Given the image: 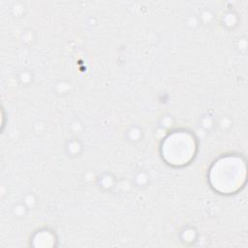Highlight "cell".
<instances>
[{
	"label": "cell",
	"instance_id": "6da1fadb",
	"mask_svg": "<svg viewBox=\"0 0 248 248\" xmlns=\"http://www.w3.org/2000/svg\"><path fill=\"white\" fill-rule=\"evenodd\" d=\"M244 173V164L238 158H224L213 166L210 182L217 191L232 193L241 187Z\"/></svg>",
	"mask_w": 248,
	"mask_h": 248
},
{
	"label": "cell",
	"instance_id": "7a4b0ae2",
	"mask_svg": "<svg viewBox=\"0 0 248 248\" xmlns=\"http://www.w3.org/2000/svg\"><path fill=\"white\" fill-rule=\"evenodd\" d=\"M195 139L188 133L176 132L170 135L162 145V154L167 162L174 166H182L195 156Z\"/></svg>",
	"mask_w": 248,
	"mask_h": 248
}]
</instances>
